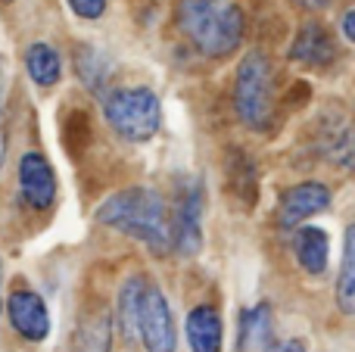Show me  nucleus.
<instances>
[{
	"mask_svg": "<svg viewBox=\"0 0 355 352\" xmlns=\"http://www.w3.org/2000/svg\"><path fill=\"white\" fill-rule=\"evenodd\" d=\"M97 222L147 243L153 253H166L168 243H172V225H168L166 203L150 187H128V191L112 193L97 209Z\"/></svg>",
	"mask_w": 355,
	"mask_h": 352,
	"instance_id": "f257e3e1",
	"label": "nucleus"
},
{
	"mask_svg": "<svg viewBox=\"0 0 355 352\" xmlns=\"http://www.w3.org/2000/svg\"><path fill=\"white\" fill-rule=\"evenodd\" d=\"M175 19L187 41L206 56H227L243 41V12L227 0H178Z\"/></svg>",
	"mask_w": 355,
	"mask_h": 352,
	"instance_id": "f03ea898",
	"label": "nucleus"
},
{
	"mask_svg": "<svg viewBox=\"0 0 355 352\" xmlns=\"http://www.w3.org/2000/svg\"><path fill=\"white\" fill-rule=\"evenodd\" d=\"M234 103L237 116L250 128H268L275 116V72L262 50H250L237 69V85H234Z\"/></svg>",
	"mask_w": 355,
	"mask_h": 352,
	"instance_id": "7ed1b4c3",
	"label": "nucleus"
},
{
	"mask_svg": "<svg viewBox=\"0 0 355 352\" xmlns=\"http://www.w3.org/2000/svg\"><path fill=\"white\" fill-rule=\"evenodd\" d=\"M103 116L112 125V131L131 143L150 141L159 131V122H162L159 97L150 87H122V91H112L103 103Z\"/></svg>",
	"mask_w": 355,
	"mask_h": 352,
	"instance_id": "20e7f679",
	"label": "nucleus"
},
{
	"mask_svg": "<svg viewBox=\"0 0 355 352\" xmlns=\"http://www.w3.org/2000/svg\"><path fill=\"white\" fill-rule=\"evenodd\" d=\"M137 334H141L147 352H175V346H178L172 309H168L162 290L153 284L144 287L141 312H137Z\"/></svg>",
	"mask_w": 355,
	"mask_h": 352,
	"instance_id": "39448f33",
	"label": "nucleus"
},
{
	"mask_svg": "<svg viewBox=\"0 0 355 352\" xmlns=\"http://www.w3.org/2000/svg\"><path fill=\"white\" fill-rule=\"evenodd\" d=\"M202 187L200 181H190L178 197L175 222H172V243L181 256H193L202 243Z\"/></svg>",
	"mask_w": 355,
	"mask_h": 352,
	"instance_id": "423d86ee",
	"label": "nucleus"
},
{
	"mask_svg": "<svg viewBox=\"0 0 355 352\" xmlns=\"http://www.w3.org/2000/svg\"><path fill=\"white\" fill-rule=\"evenodd\" d=\"M6 315H10L12 331L31 343L44 340L50 334V312L35 290H12L6 299Z\"/></svg>",
	"mask_w": 355,
	"mask_h": 352,
	"instance_id": "0eeeda50",
	"label": "nucleus"
},
{
	"mask_svg": "<svg viewBox=\"0 0 355 352\" xmlns=\"http://www.w3.org/2000/svg\"><path fill=\"white\" fill-rule=\"evenodd\" d=\"M19 191L31 209H47L56 200V175L41 153H25L19 159Z\"/></svg>",
	"mask_w": 355,
	"mask_h": 352,
	"instance_id": "6e6552de",
	"label": "nucleus"
},
{
	"mask_svg": "<svg viewBox=\"0 0 355 352\" xmlns=\"http://www.w3.org/2000/svg\"><path fill=\"white\" fill-rule=\"evenodd\" d=\"M327 203H331V193H327V187L318 184V181H306V184L290 187L281 200V225L284 228H296V225L306 222L309 215L321 212Z\"/></svg>",
	"mask_w": 355,
	"mask_h": 352,
	"instance_id": "1a4fd4ad",
	"label": "nucleus"
},
{
	"mask_svg": "<svg viewBox=\"0 0 355 352\" xmlns=\"http://www.w3.org/2000/svg\"><path fill=\"white\" fill-rule=\"evenodd\" d=\"M187 340L193 352H221V318L212 306H196L187 315Z\"/></svg>",
	"mask_w": 355,
	"mask_h": 352,
	"instance_id": "9d476101",
	"label": "nucleus"
},
{
	"mask_svg": "<svg viewBox=\"0 0 355 352\" xmlns=\"http://www.w3.org/2000/svg\"><path fill=\"white\" fill-rule=\"evenodd\" d=\"M293 60L306 66H327L334 60V41L318 22H309L300 28L293 41Z\"/></svg>",
	"mask_w": 355,
	"mask_h": 352,
	"instance_id": "9b49d317",
	"label": "nucleus"
},
{
	"mask_svg": "<svg viewBox=\"0 0 355 352\" xmlns=\"http://www.w3.org/2000/svg\"><path fill=\"white\" fill-rule=\"evenodd\" d=\"M112 349V322L106 312L81 318L72 337V352H110Z\"/></svg>",
	"mask_w": 355,
	"mask_h": 352,
	"instance_id": "f8f14e48",
	"label": "nucleus"
},
{
	"mask_svg": "<svg viewBox=\"0 0 355 352\" xmlns=\"http://www.w3.org/2000/svg\"><path fill=\"white\" fill-rule=\"evenodd\" d=\"M25 69H28L31 81H35L37 87H53L62 75V60L50 44L37 41L25 50Z\"/></svg>",
	"mask_w": 355,
	"mask_h": 352,
	"instance_id": "ddd939ff",
	"label": "nucleus"
},
{
	"mask_svg": "<svg viewBox=\"0 0 355 352\" xmlns=\"http://www.w3.org/2000/svg\"><path fill=\"white\" fill-rule=\"evenodd\" d=\"M296 247V259L306 272L321 274L327 268V234L321 228H302L293 240Z\"/></svg>",
	"mask_w": 355,
	"mask_h": 352,
	"instance_id": "4468645a",
	"label": "nucleus"
},
{
	"mask_svg": "<svg viewBox=\"0 0 355 352\" xmlns=\"http://www.w3.org/2000/svg\"><path fill=\"white\" fill-rule=\"evenodd\" d=\"M337 306L346 315H355V225L346 228L343 268H340V281H337Z\"/></svg>",
	"mask_w": 355,
	"mask_h": 352,
	"instance_id": "2eb2a0df",
	"label": "nucleus"
},
{
	"mask_svg": "<svg viewBox=\"0 0 355 352\" xmlns=\"http://www.w3.org/2000/svg\"><path fill=\"white\" fill-rule=\"evenodd\" d=\"M144 287H147L144 278H128L122 293H119V322H122V334L128 337V340L137 334V312H141Z\"/></svg>",
	"mask_w": 355,
	"mask_h": 352,
	"instance_id": "dca6fc26",
	"label": "nucleus"
},
{
	"mask_svg": "<svg viewBox=\"0 0 355 352\" xmlns=\"http://www.w3.org/2000/svg\"><path fill=\"white\" fill-rule=\"evenodd\" d=\"M78 72H81V81H85L91 91L103 87L106 69L100 66V53H97V50H81V56H78Z\"/></svg>",
	"mask_w": 355,
	"mask_h": 352,
	"instance_id": "f3484780",
	"label": "nucleus"
},
{
	"mask_svg": "<svg viewBox=\"0 0 355 352\" xmlns=\"http://www.w3.org/2000/svg\"><path fill=\"white\" fill-rule=\"evenodd\" d=\"M268 331V306H259V309L246 312L243 318V346L252 340V337H262Z\"/></svg>",
	"mask_w": 355,
	"mask_h": 352,
	"instance_id": "a211bd4d",
	"label": "nucleus"
},
{
	"mask_svg": "<svg viewBox=\"0 0 355 352\" xmlns=\"http://www.w3.org/2000/svg\"><path fill=\"white\" fill-rule=\"evenodd\" d=\"M66 3L81 19H100L106 12V0H66Z\"/></svg>",
	"mask_w": 355,
	"mask_h": 352,
	"instance_id": "6ab92c4d",
	"label": "nucleus"
},
{
	"mask_svg": "<svg viewBox=\"0 0 355 352\" xmlns=\"http://www.w3.org/2000/svg\"><path fill=\"white\" fill-rule=\"evenodd\" d=\"M6 159V78H3V56H0V168Z\"/></svg>",
	"mask_w": 355,
	"mask_h": 352,
	"instance_id": "aec40b11",
	"label": "nucleus"
},
{
	"mask_svg": "<svg viewBox=\"0 0 355 352\" xmlns=\"http://www.w3.org/2000/svg\"><path fill=\"white\" fill-rule=\"evenodd\" d=\"M262 352H306V343L302 340H271Z\"/></svg>",
	"mask_w": 355,
	"mask_h": 352,
	"instance_id": "412c9836",
	"label": "nucleus"
},
{
	"mask_svg": "<svg viewBox=\"0 0 355 352\" xmlns=\"http://www.w3.org/2000/svg\"><path fill=\"white\" fill-rule=\"evenodd\" d=\"M343 35L355 44V10H349V12L343 16Z\"/></svg>",
	"mask_w": 355,
	"mask_h": 352,
	"instance_id": "4be33fe9",
	"label": "nucleus"
},
{
	"mask_svg": "<svg viewBox=\"0 0 355 352\" xmlns=\"http://www.w3.org/2000/svg\"><path fill=\"white\" fill-rule=\"evenodd\" d=\"M302 3H309V6H324L327 0H302Z\"/></svg>",
	"mask_w": 355,
	"mask_h": 352,
	"instance_id": "5701e85b",
	"label": "nucleus"
},
{
	"mask_svg": "<svg viewBox=\"0 0 355 352\" xmlns=\"http://www.w3.org/2000/svg\"><path fill=\"white\" fill-rule=\"evenodd\" d=\"M3 3H12V0H3Z\"/></svg>",
	"mask_w": 355,
	"mask_h": 352,
	"instance_id": "b1692460",
	"label": "nucleus"
},
{
	"mask_svg": "<svg viewBox=\"0 0 355 352\" xmlns=\"http://www.w3.org/2000/svg\"><path fill=\"white\" fill-rule=\"evenodd\" d=\"M0 312H3V303H0Z\"/></svg>",
	"mask_w": 355,
	"mask_h": 352,
	"instance_id": "393cba45",
	"label": "nucleus"
}]
</instances>
